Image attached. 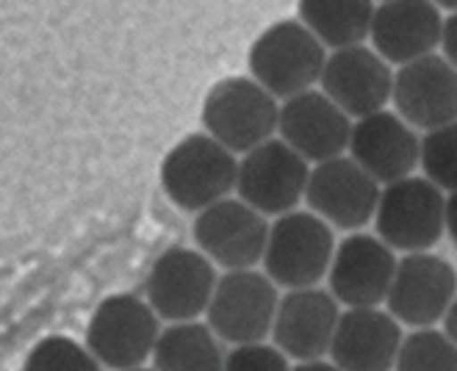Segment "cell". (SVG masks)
I'll return each instance as SVG.
<instances>
[{"label": "cell", "mask_w": 457, "mask_h": 371, "mask_svg": "<svg viewBox=\"0 0 457 371\" xmlns=\"http://www.w3.org/2000/svg\"><path fill=\"white\" fill-rule=\"evenodd\" d=\"M247 64L266 92L288 100L321 81L328 53L303 20H280L253 42Z\"/></svg>", "instance_id": "cell-1"}, {"label": "cell", "mask_w": 457, "mask_h": 371, "mask_svg": "<svg viewBox=\"0 0 457 371\" xmlns=\"http://www.w3.org/2000/svg\"><path fill=\"white\" fill-rule=\"evenodd\" d=\"M238 161L233 150L211 134H192L178 142L161 167V186L167 197L183 210H200L220 202L236 189Z\"/></svg>", "instance_id": "cell-2"}, {"label": "cell", "mask_w": 457, "mask_h": 371, "mask_svg": "<svg viewBox=\"0 0 457 371\" xmlns=\"http://www.w3.org/2000/svg\"><path fill=\"white\" fill-rule=\"evenodd\" d=\"M205 134L233 153H250L272 139L280 125L275 95L266 92L255 78H225L203 103Z\"/></svg>", "instance_id": "cell-3"}, {"label": "cell", "mask_w": 457, "mask_h": 371, "mask_svg": "<svg viewBox=\"0 0 457 371\" xmlns=\"http://www.w3.org/2000/svg\"><path fill=\"white\" fill-rule=\"evenodd\" d=\"M336 255L330 225L311 210H288L278 217L263 255L266 275L283 288H311L325 275Z\"/></svg>", "instance_id": "cell-4"}, {"label": "cell", "mask_w": 457, "mask_h": 371, "mask_svg": "<svg viewBox=\"0 0 457 371\" xmlns=\"http://www.w3.org/2000/svg\"><path fill=\"white\" fill-rule=\"evenodd\" d=\"M378 233L391 250L427 252L446 230V197L429 177L388 183L378 205Z\"/></svg>", "instance_id": "cell-5"}, {"label": "cell", "mask_w": 457, "mask_h": 371, "mask_svg": "<svg viewBox=\"0 0 457 371\" xmlns=\"http://www.w3.org/2000/svg\"><path fill=\"white\" fill-rule=\"evenodd\" d=\"M278 283L253 269H233L220 277L208 305V327L236 347L258 343L275 327L280 308Z\"/></svg>", "instance_id": "cell-6"}, {"label": "cell", "mask_w": 457, "mask_h": 371, "mask_svg": "<svg viewBox=\"0 0 457 371\" xmlns=\"http://www.w3.org/2000/svg\"><path fill=\"white\" fill-rule=\"evenodd\" d=\"M158 313L139 297L117 294L103 300L87 327V347L114 371L142 366L158 343Z\"/></svg>", "instance_id": "cell-7"}, {"label": "cell", "mask_w": 457, "mask_h": 371, "mask_svg": "<svg viewBox=\"0 0 457 371\" xmlns=\"http://www.w3.org/2000/svg\"><path fill=\"white\" fill-rule=\"evenodd\" d=\"M311 180L308 161L286 142L269 139L238 161V197L263 217H283L297 208Z\"/></svg>", "instance_id": "cell-8"}, {"label": "cell", "mask_w": 457, "mask_h": 371, "mask_svg": "<svg viewBox=\"0 0 457 371\" xmlns=\"http://www.w3.org/2000/svg\"><path fill=\"white\" fill-rule=\"evenodd\" d=\"M213 260L205 252L172 247L161 252L147 275V302L167 322H192L208 310L217 288Z\"/></svg>", "instance_id": "cell-9"}, {"label": "cell", "mask_w": 457, "mask_h": 371, "mask_svg": "<svg viewBox=\"0 0 457 371\" xmlns=\"http://www.w3.org/2000/svg\"><path fill=\"white\" fill-rule=\"evenodd\" d=\"M266 217L245 200H220L200 210L195 219L197 247L225 269H253L266 255L269 244Z\"/></svg>", "instance_id": "cell-10"}, {"label": "cell", "mask_w": 457, "mask_h": 371, "mask_svg": "<svg viewBox=\"0 0 457 371\" xmlns=\"http://www.w3.org/2000/svg\"><path fill=\"white\" fill-rule=\"evenodd\" d=\"M380 183L355 158H330L311 169L305 200L313 214L341 230H358L378 217Z\"/></svg>", "instance_id": "cell-11"}, {"label": "cell", "mask_w": 457, "mask_h": 371, "mask_svg": "<svg viewBox=\"0 0 457 371\" xmlns=\"http://www.w3.org/2000/svg\"><path fill=\"white\" fill-rule=\"evenodd\" d=\"M457 297V272L449 260L429 252H411L396 263L388 291V313L411 327H429L444 319Z\"/></svg>", "instance_id": "cell-12"}, {"label": "cell", "mask_w": 457, "mask_h": 371, "mask_svg": "<svg viewBox=\"0 0 457 371\" xmlns=\"http://www.w3.org/2000/svg\"><path fill=\"white\" fill-rule=\"evenodd\" d=\"M396 114L413 128L436 130L457 120V67L429 53L394 72Z\"/></svg>", "instance_id": "cell-13"}, {"label": "cell", "mask_w": 457, "mask_h": 371, "mask_svg": "<svg viewBox=\"0 0 457 371\" xmlns=\"http://www.w3.org/2000/svg\"><path fill=\"white\" fill-rule=\"evenodd\" d=\"M321 92L349 117H369L394 97V72L378 50L353 45L333 50L321 72Z\"/></svg>", "instance_id": "cell-14"}, {"label": "cell", "mask_w": 457, "mask_h": 371, "mask_svg": "<svg viewBox=\"0 0 457 371\" xmlns=\"http://www.w3.org/2000/svg\"><path fill=\"white\" fill-rule=\"evenodd\" d=\"M396 258L380 235L355 233L338 244L330 263V291L349 308H378L388 300Z\"/></svg>", "instance_id": "cell-15"}, {"label": "cell", "mask_w": 457, "mask_h": 371, "mask_svg": "<svg viewBox=\"0 0 457 371\" xmlns=\"http://www.w3.org/2000/svg\"><path fill=\"white\" fill-rule=\"evenodd\" d=\"M280 136L297 150L305 161H330L338 158L353 139L349 114L325 92L294 95L280 105Z\"/></svg>", "instance_id": "cell-16"}, {"label": "cell", "mask_w": 457, "mask_h": 371, "mask_svg": "<svg viewBox=\"0 0 457 371\" xmlns=\"http://www.w3.org/2000/svg\"><path fill=\"white\" fill-rule=\"evenodd\" d=\"M338 322L341 313L333 294L316 285L291 288L280 300L272 335L280 352L308 363L330 352Z\"/></svg>", "instance_id": "cell-17"}, {"label": "cell", "mask_w": 457, "mask_h": 371, "mask_svg": "<svg viewBox=\"0 0 457 371\" xmlns=\"http://www.w3.org/2000/svg\"><path fill=\"white\" fill-rule=\"evenodd\" d=\"M371 45L388 64L429 56L444 39V17L433 0H383L371 20Z\"/></svg>", "instance_id": "cell-18"}, {"label": "cell", "mask_w": 457, "mask_h": 371, "mask_svg": "<svg viewBox=\"0 0 457 371\" xmlns=\"http://www.w3.org/2000/svg\"><path fill=\"white\" fill-rule=\"evenodd\" d=\"M349 153L374 180L388 186L411 177V172L421 164V139L399 114L383 109L361 117L353 125Z\"/></svg>", "instance_id": "cell-19"}, {"label": "cell", "mask_w": 457, "mask_h": 371, "mask_svg": "<svg viewBox=\"0 0 457 371\" xmlns=\"http://www.w3.org/2000/svg\"><path fill=\"white\" fill-rule=\"evenodd\" d=\"M402 350V330L394 313L349 308L333 338V363L341 371H391Z\"/></svg>", "instance_id": "cell-20"}, {"label": "cell", "mask_w": 457, "mask_h": 371, "mask_svg": "<svg viewBox=\"0 0 457 371\" xmlns=\"http://www.w3.org/2000/svg\"><path fill=\"white\" fill-rule=\"evenodd\" d=\"M374 12L371 0H300V20L333 50L361 45L371 34Z\"/></svg>", "instance_id": "cell-21"}, {"label": "cell", "mask_w": 457, "mask_h": 371, "mask_svg": "<svg viewBox=\"0 0 457 371\" xmlns=\"http://www.w3.org/2000/svg\"><path fill=\"white\" fill-rule=\"evenodd\" d=\"M220 335L197 322H175L158 335L155 371H225Z\"/></svg>", "instance_id": "cell-22"}, {"label": "cell", "mask_w": 457, "mask_h": 371, "mask_svg": "<svg viewBox=\"0 0 457 371\" xmlns=\"http://www.w3.org/2000/svg\"><path fill=\"white\" fill-rule=\"evenodd\" d=\"M396 371H457V343L446 333L421 327L402 341Z\"/></svg>", "instance_id": "cell-23"}, {"label": "cell", "mask_w": 457, "mask_h": 371, "mask_svg": "<svg viewBox=\"0 0 457 371\" xmlns=\"http://www.w3.org/2000/svg\"><path fill=\"white\" fill-rule=\"evenodd\" d=\"M421 167L436 186L457 192V120L427 130L421 139Z\"/></svg>", "instance_id": "cell-24"}, {"label": "cell", "mask_w": 457, "mask_h": 371, "mask_svg": "<svg viewBox=\"0 0 457 371\" xmlns=\"http://www.w3.org/2000/svg\"><path fill=\"white\" fill-rule=\"evenodd\" d=\"M22 371H100V360L89 347L64 335H50L31 350Z\"/></svg>", "instance_id": "cell-25"}, {"label": "cell", "mask_w": 457, "mask_h": 371, "mask_svg": "<svg viewBox=\"0 0 457 371\" xmlns=\"http://www.w3.org/2000/svg\"><path fill=\"white\" fill-rule=\"evenodd\" d=\"M225 371H291L286 352L266 347V343H241L228 358Z\"/></svg>", "instance_id": "cell-26"}, {"label": "cell", "mask_w": 457, "mask_h": 371, "mask_svg": "<svg viewBox=\"0 0 457 371\" xmlns=\"http://www.w3.org/2000/svg\"><path fill=\"white\" fill-rule=\"evenodd\" d=\"M441 47H444V56L457 67V12H449V17L444 20V39H441Z\"/></svg>", "instance_id": "cell-27"}, {"label": "cell", "mask_w": 457, "mask_h": 371, "mask_svg": "<svg viewBox=\"0 0 457 371\" xmlns=\"http://www.w3.org/2000/svg\"><path fill=\"white\" fill-rule=\"evenodd\" d=\"M446 233L452 238V244L457 247V192H449L446 200Z\"/></svg>", "instance_id": "cell-28"}, {"label": "cell", "mask_w": 457, "mask_h": 371, "mask_svg": "<svg viewBox=\"0 0 457 371\" xmlns=\"http://www.w3.org/2000/svg\"><path fill=\"white\" fill-rule=\"evenodd\" d=\"M444 325H446V335L457 343V297H454L452 308H449L446 316H444Z\"/></svg>", "instance_id": "cell-29"}, {"label": "cell", "mask_w": 457, "mask_h": 371, "mask_svg": "<svg viewBox=\"0 0 457 371\" xmlns=\"http://www.w3.org/2000/svg\"><path fill=\"white\" fill-rule=\"evenodd\" d=\"M294 371H341L336 363H321V360H308V363H300Z\"/></svg>", "instance_id": "cell-30"}, {"label": "cell", "mask_w": 457, "mask_h": 371, "mask_svg": "<svg viewBox=\"0 0 457 371\" xmlns=\"http://www.w3.org/2000/svg\"><path fill=\"white\" fill-rule=\"evenodd\" d=\"M438 9H449V12H457V0H433Z\"/></svg>", "instance_id": "cell-31"}, {"label": "cell", "mask_w": 457, "mask_h": 371, "mask_svg": "<svg viewBox=\"0 0 457 371\" xmlns=\"http://www.w3.org/2000/svg\"><path fill=\"white\" fill-rule=\"evenodd\" d=\"M122 371H155V368H142V366H137V368H122Z\"/></svg>", "instance_id": "cell-32"}]
</instances>
